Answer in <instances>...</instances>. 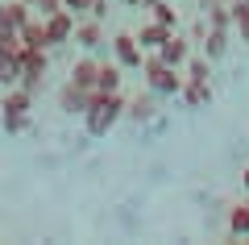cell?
<instances>
[{"instance_id": "obj_4", "label": "cell", "mask_w": 249, "mask_h": 245, "mask_svg": "<svg viewBox=\"0 0 249 245\" xmlns=\"http://www.w3.org/2000/svg\"><path fill=\"white\" fill-rule=\"evenodd\" d=\"M75 13H67V9H58V13H50V17H42V25H46V46L50 50H58V46H67L75 38Z\"/></svg>"}, {"instance_id": "obj_24", "label": "cell", "mask_w": 249, "mask_h": 245, "mask_svg": "<svg viewBox=\"0 0 249 245\" xmlns=\"http://www.w3.org/2000/svg\"><path fill=\"white\" fill-rule=\"evenodd\" d=\"M21 50V34L17 29H0V54H17Z\"/></svg>"}, {"instance_id": "obj_26", "label": "cell", "mask_w": 249, "mask_h": 245, "mask_svg": "<svg viewBox=\"0 0 249 245\" xmlns=\"http://www.w3.org/2000/svg\"><path fill=\"white\" fill-rule=\"evenodd\" d=\"M58 9H62V0H34V4H29L34 17H50V13H58Z\"/></svg>"}, {"instance_id": "obj_27", "label": "cell", "mask_w": 249, "mask_h": 245, "mask_svg": "<svg viewBox=\"0 0 249 245\" xmlns=\"http://www.w3.org/2000/svg\"><path fill=\"white\" fill-rule=\"evenodd\" d=\"M91 4H96V0H62V9H67V13H75V17L91 13Z\"/></svg>"}, {"instance_id": "obj_5", "label": "cell", "mask_w": 249, "mask_h": 245, "mask_svg": "<svg viewBox=\"0 0 249 245\" xmlns=\"http://www.w3.org/2000/svg\"><path fill=\"white\" fill-rule=\"evenodd\" d=\"M91 100H96V92L79 88V83H71V79L58 88V108H62L67 116H83V113L91 108Z\"/></svg>"}, {"instance_id": "obj_2", "label": "cell", "mask_w": 249, "mask_h": 245, "mask_svg": "<svg viewBox=\"0 0 249 245\" xmlns=\"http://www.w3.org/2000/svg\"><path fill=\"white\" fill-rule=\"evenodd\" d=\"M142 75H145V88L154 92V96H178V88H183V67H166V62L158 58V50H145L142 54Z\"/></svg>"}, {"instance_id": "obj_1", "label": "cell", "mask_w": 249, "mask_h": 245, "mask_svg": "<svg viewBox=\"0 0 249 245\" xmlns=\"http://www.w3.org/2000/svg\"><path fill=\"white\" fill-rule=\"evenodd\" d=\"M124 104H129V100H124L121 92H108V96H100V92H96L91 108L83 113V125H88V133H91V137H108V133L116 129V121L124 116Z\"/></svg>"}, {"instance_id": "obj_28", "label": "cell", "mask_w": 249, "mask_h": 245, "mask_svg": "<svg viewBox=\"0 0 249 245\" xmlns=\"http://www.w3.org/2000/svg\"><path fill=\"white\" fill-rule=\"evenodd\" d=\"M241 187H245V191H249V167L241 170Z\"/></svg>"}, {"instance_id": "obj_12", "label": "cell", "mask_w": 249, "mask_h": 245, "mask_svg": "<svg viewBox=\"0 0 249 245\" xmlns=\"http://www.w3.org/2000/svg\"><path fill=\"white\" fill-rule=\"evenodd\" d=\"M96 71H100V62L91 58V54H83V58H75V62H71V75H67V79L91 92V88H96Z\"/></svg>"}, {"instance_id": "obj_13", "label": "cell", "mask_w": 249, "mask_h": 245, "mask_svg": "<svg viewBox=\"0 0 249 245\" xmlns=\"http://www.w3.org/2000/svg\"><path fill=\"white\" fill-rule=\"evenodd\" d=\"M133 38H137V46H142V50H158V46L170 38V29L162 25V21H154V17H150V21H145V25L137 29Z\"/></svg>"}, {"instance_id": "obj_7", "label": "cell", "mask_w": 249, "mask_h": 245, "mask_svg": "<svg viewBox=\"0 0 249 245\" xmlns=\"http://www.w3.org/2000/svg\"><path fill=\"white\" fill-rule=\"evenodd\" d=\"M178 100H183L187 108H208L212 104V79H183Z\"/></svg>"}, {"instance_id": "obj_18", "label": "cell", "mask_w": 249, "mask_h": 245, "mask_svg": "<svg viewBox=\"0 0 249 245\" xmlns=\"http://www.w3.org/2000/svg\"><path fill=\"white\" fill-rule=\"evenodd\" d=\"M224 50H229V29H208V38H204V54L208 58H224Z\"/></svg>"}, {"instance_id": "obj_3", "label": "cell", "mask_w": 249, "mask_h": 245, "mask_svg": "<svg viewBox=\"0 0 249 245\" xmlns=\"http://www.w3.org/2000/svg\"><path fill=\"white\" fill-rule=\"evenodd\" d=\"M17 62H21V88L25 92H42V83H46V75H50V50H37V46H21L17 50Z\"/></svg>"}, {"instance_id": "obj_21", "label": "cell", "mask_w": 249, "mask_h": 245, "mask_svg": "<svg viewBox=\"0 0 249 245\" xmlns=\"http://www.w3.org/2000/svg\"><path fill=\"white\" fill-rule=\"evenodd\" d=\"M232 29L241 34V42H249V0H232Z\"/></svg>"}, {"instance_id": "obj_10", "label": "cell", "mask_w": 249, "mask_h": 245, "mask_svg": "<svg viewBox=\"0 0 249 245\" xmlns=\"http://www.w3.org/2000/svg\"><path fill=\"white\" fill-rule=\"evenodd\" d=\"M29 17H34V13H29V4H21V0H4V4H0V29H17L21 34V25H25Z\"/></svg>"}, {"instance_id": "obj_8", "label": "cell", "mask_w": 249, "mask_h": 245, "mask_svg": "<svg viewBox=\"0 0 249 245\" xmlns=\"http://www.w3.org/2000/svg\"><path fill=\"white\" fill-rule=\"evenodd\" d=\"M112 54H116V62H121L124 71H133V67H142V46H137V38L133 34H116L112 38Z\"/></svg>"}, {"instance_id": "obj_20", "label": "cell", "mask_w": 249, "mask_h": 245, "mask_svg": "<svg viewBox=\"0 0 249 245\" xmlns=\"http://www.w3.org/2000/svg\"><path fill=\"white\" fill-rule=\"evenodd\" d=\"M229 237H249V200L229 212Z\"/></svg>"}, {"instance_id": "obj_29", "label": "cell", "mask_w": 249, "mask_h": 245, "mask_svg": "<svg viewBox=\"0 0 249 245\" xmlns=\"http://www.w3.org/2000/svg\"><path fill=\"white\" fill-rule=\"evenodd\" d=\"M121 4H129V9H142V4H145V0H121Z\"/></svg>"}, {"instance_id": "obj_11", "label": "cell", "mask_w": 249, "mask_h": 245, "mask_svg": "<svg viewBox=\"0 0 249 245\" xmlns=\"http://www.w3.org/2000/svg\"><path fill=\"white\" fill-rule=\"evenodd\" d=\"M71 42H79L83 50H96L100 42H104V25H100V17H91V21H75V38Z\"/></svg>"}, {"instance_id": "obj_17", "label": "cell", "mask_w": 249, "mask_h": 245, "mask_svg": "<svg viewBox=\"0 0 249 245\" xmlns=\"http://www.w3.org/2000/svg\"><path fill=\"white\" fill-rule=\"evenodd\" d=\"M145 9H150V17L162 21L166 29H178V13H175V4H170V0H145Z\"/></svg>"}, {"instance_id": "obj_6", "label": "cell", "mask_w": 249, "mask_h": 245, "mask_svg": "<svg viewBox=\"0 0 249 245\" xmlns=\"http://www.w3.org/2000/svg\"><path fill=\"white\" fill-rule=\"evenodd\" d=\"M29 108H34V92H25L21 83L4 88V96H0V116H29Z\"/></svg>"}, {"instance_id": "obj_19", "label": "cell", "mask_w": 249, "mask_h": 245, "mask_svg": "<svg viewBox=\"0 0 249 245\" xmlns=\"http://www.w3.org/2000/svg\"><path fill=\"white\" fill-rule=\"evenodd\" d=\"M183 75L187 79H208V75H212V58H208V54H187Z\"/></svg>"}, {"instance_id": "obj_25", "label": "cell", "mask_w": 249, "mask_h": 245, "mask_svg": "<svg viewBox=\"0 0 249 245\" xmlns=\"http://www.w3.org/2000/svg\"><path fill=\"white\" fill-rule=\"evenodd\" d=\"M0 125H4V133H29L34 129L29 116H0Z\"/></svg>"}, {"instance_id": "obj_14", "label": "cell", "mask_w": 249, "mask_h": 245, "mask_svg": "<svg viewBox=\"0 0 249 245\" xmlns=\"http://www.w3.org/2000/svg\"><path fill=\"white\" fill-rule=\"evenodd\" d=\"M121 62H100V71H96V88L91 92H100V96H108V92H121Z\"/></svg>"}, {"instance_id": "obj_23", "label": "cell", "mask_w": 249, "mask_h": 245, "mask_svg": "<svg viewBox=\"0 0 249 245\" xmlns=\"http://www.w3.org/2000/svg\"><path fill=\"white\" fill-rule=\"evenodd\" d=\"M204 9H208V25L212 29H232V9L229 4H208L204 0Z\"/></svg>"}, {"instance_id": "obj_9", "label": "cell", "mask_w": 249, "mask_h": 245, "mask_svg": "<svg viewBox=\"0 0 249 245\" xmlns=\"http://www.w3.org/2000/svg\"><path fill=\"white\" fill-rule=\"evenodd\" d=\"M187 54H191V42H187V38L178 34V29H170V38L158 46V58L166 62V67H183V62H187Z\"/></svg>"}, {"instance_id": "obj_22", "label": "cell", "mask_w": 249, "mask_h": 245, "mask_svg": "<svg viewBox=\"0 0 249 245\" xmlns=\"http://www.w3.org/2000/svg\"><path fill=\"white\" fill-rule=\"evenodd\" d=\"M21 79V62H17V54H0V88H13Z\"/></svg>"}, {"instance_id": "obj_16", "label": "cell", "mask_w": 249, "mask_h": 245, "mask_svg": "<svg viewBox=\"0 0 249 245\" xmlns=\"http://www.w3.org/2000/svg\"><path fill=\"white\" fill-rule=\"evenodd\" d=\"M21 46H37V50H50V46H46V25H42V17H29L25 25H21Z\"/></svg>"}, {"instance_id": "obj_15", "label": "cell", "mask_w": 249, "mask_h": 245, "mask_svg": "<svg viewBox=\"0 0 249 245\" xmlns=\"http://www.w3.org/2000/svg\"><path fill=\"white\" fill-rule=\"evenodd\" d=\"M154 113H158V104H154V92L150 96H133L129 100V104H124V116H129V121H154Z\"/></svg>"}]
</instances>
